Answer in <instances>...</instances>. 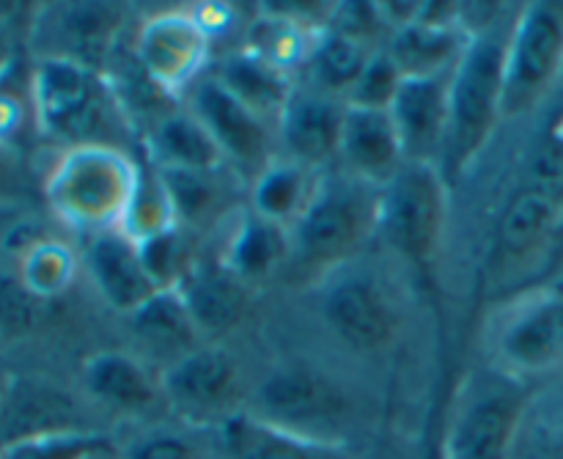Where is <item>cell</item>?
Masks as SVG:
<instances>
[{"instance_id": "cell-16", "label": "cell", "mask_w": 563, "mask_h": 459, "mask_svg": "<svg viewBox=\"0 0 563 459\" xmlns=\"http://www.w3.org/2000/svg\"><path fill=\"white\" fill-rule=\"evenodd\" d=\"M121 25L124 14L115 3H47L33 11L27 42L36 58H66L102 69L113 58Z\"/></svg>"}, {"instance_id": "cell-14", "label": "cell", "mask_w": 563, "mask_h": 459, "mask_svg": "<svg viewBox=\"0 0 563 459\" xmlns=\"http://www.w3.org/2000/svg\"><path fill=\"white\" fill-rule=\"evenodd\" d=\"M495 369L531 380L563 361V297L533 292L500 314L489 336Z\"/></svg>"}, {"instance_id": "cell-39", "label": "cell", "mask_w": 563, "mask_h": 459, "mask_svg": "<svg viewBox=\"0 0 563 459\" xmlns=\"http://www.w3.org/2000/svg\"><path fill=\"white\" fill-rule=\"evenodd\" d=\"M110 438L113 435H55V438L25 440L0 451L3 459H82Z\"/></svg>"}, {"instance_id": "cell-31", "label": "cell", "mask_w": 563, "mask_h": 459, "mask_svg": "<svg viewBox=\"0 0 563 459\" xmlns=\"http://www.w3.org/2000/svg\"><path fill=\"white\" fill-rule=\"evenodd\" d=\"M14 273L42 300L55 303L75 286L82 273L80 251L58 237H31L16 251Z\"/></svg>"}, {"instance_id": "cell-4", "label": "cell", "mask_w": 563, "mask_h": 459, "mask_svg": "<svg viewBox=\"0 0 563 459\" xmlns=\"http://www.w3.org/2000/svg\"><path fill=\"white\" fill-rule=\"evenodd\" d=\"M509 28L473 36L451 72L449 130L440 160L445 179L465 174L487 149L495 127L504 121V61Z\"/></svg>"}, {"instance_id": "cell-33", "label": "cell", "mask_w": 563, "mask_h": 459, "mask_svg": "<svg viewBox=\"0 0 563 459\" xmlns=\"http://www.w3.org/2000/svg\"><path fill=\"white\" fill-rule=\"evenodd\" d=\"M374 50L377 47H368L366 42H357V39L324 25L317 33V39H313L311 58H308L302 75H306V83H311V86L322 88V91L333 94V97L346 99L357 77H361V72L366 69Z\"/></svg>"}, {"instance_id": "cell-25", "label": "cell", "mask_w": 563, "mask_h": 459, "mask_svg": "<svg viewBox=\"0 0 563 459\" xmlns=\"http://www.w3.org/2000/svg\"><path fill=\"white\" fill-rule=\"evenodd\" d=\"M214 77L234 94L236 99L247 105L251 110H256L262 119H267L269 124H278L280 113H284L286 102H289L291 91L297 86V77H291L289 72L278 69L269 61L258 58L251 50L236 47L231 53L220 55L212 64Z\"/></svg>"}, {"instance_id": "cell-42", "label": "cell", "mask_w": 563, "mask_h": 459, "mask_svg": "<svg viewBox=\"0 0 563 459\" xmlns=\"http://www.w3.org/2000/svg\"><path fill=\"white\" fill-rule=\"evenodd\" d=\"M25 226V212L16 207H0V245H9Z\"/></svg>"}, {"instance_id": "cell-13", "label": "cell", "mask_w": 563, "mask_h": 459, "mask_svg": "<svg viewBox=\"0 0 563 459\" xmlns=\"http://www.w3.org/2000/svg\"><path fill=\"white\" fill-rule=\"evenodd\" d=\"M80 394L99 416L110 418V429L168 418L159 385V369L124 350H99L82 361Z\"/></svg>"}, {"instance_id": "cell-38", "label": "cell", "mask_w": 563, "mask_h": 459, "mask_svg": "<svg viewBox=\"0 0 563 459\" xmlns=\"http://www.w3.org/2000/svg\"><path fill=\"white\" fill-rule=\"evenodd\" d=\"M14 69L0 77V146L20 149L22 135L27 127L36 124V119L31 102V75L25 83H16Z\"/></svg>"}, {"instance_id": "cell-5", "label": "cell", "mask_w": 563, "mask_h": 459, "mask_svg": "<svg viewBox=\"0 0 563 459\" xmlns=\"http://www.w3.org/2000/svg\"><path fill=\"white\" fill-rule=\"evenodd\" d=\"M379 187L330 168L319 179L306 212L291 226V262L302 270L335 273L377 237Z\"/></svg>"}, {"instance_id": "cell-29", "label": "cell", "mask_w": 563, "mask_h": 459, "mask_svg": "<svg viewBox=\"0 0 563 459\" xmlns=\"http://www.w3.org/2000/svg\"><path fill=\"white\" fill-rule=\"evenodd\" d=\"M471 39L460 28H432L423 22L394 31L385 50L399 66L401 77H449L460 64Z\"/></svg>"}, {"instance_id": "cell-6", "label": "cell", "mask_w": 563, "mask_h": 459, "mask_svg": "<svg viewBox=\"0 0 563 459\" xmlns=\"http://www.w3.org/2000/svg\"><path fill=\"white\" fill-rule=\"evenodd\" d=\"M531 413V385L489 369L473 374L456 394L440 459H515Z\"/></svg>"}, {"instance_id": "cell-8", "label": "cell", "mask_w": 563, "mask_h": 459, "mask_svg": "<svg viewBox=\"0 0 563 459\" xmlns=\"http://www.w3.org/2000/svg\"><path fill=\"white\" fill-rule=\"evenodd\" d=\"M449 220V179L434 163H405L379 187L377 237L390 253L423 267L440 251Z\"/></svg>"}, {"instance_id": "cell-27", "label": "cell", "mask_w": 563, "mask_h": 459, "mask_svg": "<svg viewBox=\"0 0 563 459\" xmlns=\"http://www.w3.org/2000/svg\"><path fill=\"white\" fill-rule=\"evenodd\" d=\"M126 319H130L132 339L146 347L148 356L165 361L163 369L196 347L207 345L176 289H159Z\"/></svg>"}, {"instance_id": "cell-11", "label": "cell", "mask_w": 563, "mask_h": 459, "mask_svg": "<svg viewBox=\"0 0 563 459\" xmlns=\"http://www.w3.org/2000/svg\"><path fill=\"white\" fill-rule=\"evenodd\" d=\"M55 435H113L86 396L47 378L11 374L0 400V449Z\"/></svg>"}, {"instance_id": "cell-40", "label": "cell", "mask_w": 563, "mask_h": 459, "mask_svg": "<svg viewBox=\"0 0 563 459\" xmlns=\"http://www.w3.org/2000/svg\"><path fill=\"white\" fill-rule=\"evenodd\" d=\"M31 198V174L20 149L0 146V207L22 209Z\"/></svg>"}, {"instance_id": "cell-46", "label": "cell", "mask_w": 563, "mask_h": 459, "mask_svg": "<svg viewBox=\"0 0 563 459\" xmlns=\"http://www.w3.org/2000/svg\"><path fill=\"white\" fill-rule=\"evenodd\" d=\"M0 459H3V451H0Z\"/></svg>"}, {"instance_id": "cell-20", "label": "cell", "mask_w": 563, "mask_h": 459, "mask_svg": "<svg viewBox=\"0 0 563 459\" xmlns=\"http://www.w3.org/2000/svg\"><path fill=\"white\" fill-rule=\"evenodd\" d=\"M405 163L399 132L388 110L346 102L335 168L352 179L383 187Z\"/></svg>"}, {"instance_id": "cell-23", "label": "cell", "mask_w": 563, "mask_h": 459, "mask_svg": "<svg viewBox=\"0 0 563 459\" xmlns=\"http://www.w3.org/2000/svg\"><path fill=\"white\" fill-rule=\"evenodd\" d=\"M143 146L152 160V168L157 171H201V174L231 171L214 138L185 105L163 116L143 135Z\"/></svg>"}, {"instance_id": "cell-26", "label": "cell", "mask_w": 563, "mask_h": 459, "mask_svg": "<svg viewBox=\"0 0 563 459\" xmlns=\"http://www.w3.org/2000/svg\"><path fill=\"white\" fill-rule=\"evenodd\" d=\"M319 179H322L319 171L306 168V165L278 154L247 182L245 207L256 218L291 231V226L300 220L308 201L317 193Z\"/></svg>"}, {"instance_id": "cell-28", "label": "cell", "mask_w": 563, "mask_h": 459, "mask_svg": "<svg viewBox=\"0 0 563 459\" xmlns=\"http://www.w3.org/2000/svg\"><path fill=\"white\" fill-rule=\"evenodd\" d=\"M322 28H308L278 9V3H264L258 14L247 20L240 47L251 50L258 58L269 61L278 69L289 72L300 80V72H306L311 58L313 39Z\"/></svg>"}, {"instance_id": "cell-15", "label": "cell", "mask_w": 563, "mask_h": 459, "mask_svg": "<svg viewBox=\"0 0 563 459\" xmlns=\"http://www.w3.org/2000/svg\"><path fill=\"white\" fill-rule=\"evenodd\" d=\"M181 105L207 127L223 157L229 160L231 171H240L245 182H251L269 160L278 157L275 127L236 99L212 72L192 86Z\"/></svg>"}, {"instance_id": "cell-35", "label": "cell", "mask_w": 563, "mask_h": 459, "mask_svg": "<svg viewBox=\"0 0 563 459\" xmlns=\"http://www.w3.org/2000/svg\"><path fill=\"white\" fill-rule=\"evenodd\" d=\"M49 303L33 295L14 270L0 273V336L5 339H22L36 334L44 325Z\"/></svg>"}, {"instance_id": "cell-18", "label": "cell", "mask_w": 563, "mask_h": 459, "mask_svg": "<svg viewBox=\"0 0 563 459\" xmlns=\"http://www.w3.org/2000/svg\"><path fill=\"white\" fill-rule=\"evenodd\" d=\"M80 259L82 273L91 281L99 300L121 317L135 314L148 297L159 292L143 264L137 245L121 229L88 237Z\"/></svg>"}, {"instance_id": "cell-21", "label": "cell", "mask_w": 563, "mask_h": 459, "mask_svg": "<svg viewBox=\"0 0 563 459\" xmlns=\"http://www.w3.org/2000/svg\"><path fill=\"white\" fill-rule=\"evenodd\" d=\"M176 292L185 300L201 339L223 341L247 317L253 289L225 264L212 259V262H192Z\"/></svg>"}, {"instance_id": "cell-32", "label": "cell", "mask_w": 563, "mask_h": 459, "mask_svg": "<svg viewBox=\"0 0 563 459\" xmlns=\"http://www.w3.org/2000/svg\"><path fill=\"white\" fill-rule=\"evenodd\" d=\"M113 440L119 459H212L218 455L212 433L187 427L176 418L137 424L126 435H113Z\"/></svg>"}, {"instance_id": "cell-1", "label": "cell", "mask_w": 563, "mask_h": 459, "mask_svg": "<svg viewBox=\"0 0 563 459\" xmlns=\"http://www.w3.org/2000/svg\"><path fill=\"white\" fill-rule=\"evenodd\" d=\"M146 171L130 149L108 143L60 149L42 182V198L58 223L75 234L97 237L121 229Z\"/></svg>"}, {"instance_id": "cell-2", "label": "cell", "mask_w": 563, "mask_h": 459, "mask_svg": "<svg viewBox=\"0 0 563 459\" xmlns=\"http://www.w3.org/2000/svg\"><path fill=\"white\" fill-rule=\"evenodd\" d=\"M245 416L297 438L355 451L363 427L355 391L311 363H280L251 383Z\"/></svg>"}, {"instance_id": "cell-37", "label": "cell", "mask_w": 563, "mask_h": 459, "mask_svg": "<svg viewBox=\"0 0 563 459\" xmlns=\"http://www.w3.org/2000/svg\"><path fill=\"white\" fill-rule=\"evenodd\" d=\"M401 80H405V77H401L399 66L394 64V58L388 55V50L379 47V50H374V55L368 58L366 69L361 72L357 83L352 86L346 102L363 105V108L388 110L390 102H394L396 91H399Z\"/></svg>"}, {"instance_id": "cell-34", "label": "cell", "mask_w": 563, "mask_h": 459, "mask_svg": "<svg viewBox=\"0 0 563 459\" xmlns=\"http://www.w3.org/2000/svg\"><path fill=\"white\" fill-rule=\"evenodd\" d=\"M159 185L168 196L170 209L176 215V223L181 229H196V226L209 223L218 215H225V182L229 171L218 174H201V171H157Z\"/></svg>"}, {"instance_id": "cell-10", "label": "cell", "mask_w": 563, "mask_h": 459, "mask_svg": "<svg viewBox=\"0 0 563 459\" xmlns=\"http://www.w3.org/2000/svg\"><path fill=\"white\" fill-rule=\"evenodd\" d=\"M132 61L154 88L185 102L214 64V42L190 9H165L146 17L132 39Z\"/></svg>"}, {"instance_id": "cell-17", "label": "cell", "mask_w": 563, "mask_h": 459, "mask_svg": "<svg viewBox=\"0 0 563 459\" xmlns=\"http://www.w3.org/2000/svg\"><path fill=\"white\" fill-rule=\"evenodd\" d=\"M344 108L346 99L333 97L311 83L297 80L284 113L275 124L280 157L295 160L319 174L335 168Z\"/></svg>"}, {"instance_id": "cell-9", "label": "cell", "mask_w": 563, "mask_h": 459, "mask_svg": "<svg viewBox=\"0 0 563 459\" xmlns=\"http://www.w3.org/2000/svg\"><path fill=\"white\" fill-rule=\"evenodd\" d=\"M563 75V3L537 0L511 20L504 61V119L544 102Z\"/></svg>"}, {"instance_id": "cell-12", "label": "cell", "mask_w": 563, "mask_h": 459, "mask_svg": "<svg viewBox=\"0 0 563 459\" xmlns=\"http://www.w3.org/2000/svg\"><path fill=\"white\" fill-rule=\"evenodd\" d=\"M319 295L324 328L355 356H379L396 341L401 328L399 306L385 286L366 273H330Z\"/></svg>"}, {"instance_id": "cell-3", "label": "cell", "mask_w": 563, "mask_h": 459, "mask_svg": "<svg viewBox=\"0 0 563 459\" xmlns=\"http://www.w3.org/2000/svg\"><path fill=\"white\" fill-rule=\"evenodd\" d=\"M31 102L36 130L69 146L108 143L121 146V132H132L102 69L66 58H36L31 69Z\"/></svg>"}, {"instance_id": "cell-7", "label": "cell", "mask_w": 563, "mask_h": 459, "mask_svg": "<svg viewBox=\"0 0 563 459\" xmlns=\"http://www.w3.org/2000/svg\"><path fill=\"white\" fill-rule=\"evenodd\" d=\"M159 385L168 418L212 435L245 413L251 394L245 369L220 341H207L159 369Z\"/></svg>"}, {"instance_id": "cell-36", "label": "cell", "mask_w": 563, "mask_h": 459, "mask_svg": "<svg viewBox=\"0 0 563 459\" xmlns=\"http://www.w3.org/2000/svg\"><path fill=\"white\" fill-rule=\"evenodd\" d=\"M135 245L141 251L143 264H146L148 275L157 284V289H176L181 284V278L187 275V270L192 267V262H196L190 256V248H187V237L181 226L163 231L157 237H148L143 242H135Z\"/></svg>"}, {"instance_id": "cell-19", "label": "cell", "mask_w": 563, "mask_h": 459, "mask_svg": "<svg viewBox=\"0 0 563 459\" xmlns=\"http://www.w3.org/2000/svg\"><path fill=\"white\" fill-rule=\"evenodd\" d=\"M451 77V75H449ZM449 77H405L388 113L407 163L440 165L449 130Z\"/></svg>"}, {"instance_id": "cell-41", "label": "cell", "mask_w": 563, "mask_h": 459, "mask_svg": "<svg viewBox=\"0 0 563 459\" xmlns=\"http://www.w3.org/2000/svg\"><path fill=\"white\" fill-rule=\"evenodd\" d=\"M16 66V17H9V6L0 3V77Z\"/></svg>"}, {"instance_id": "cell-24", "label": "cell", "mask_w": 563, "mask_h": 459, "mask_svg": "<svg viewBox=\"0 0 563 459\" xmlns=\"http://www.w3.org/2000/svg\"><path fill=\"white\" fill-rule=\"evenodd\" d=\"M214 449L223 459H357L355 449L297 438L245 413L214 433Z\"/></svg>"}, {"instance_id": "cell-22", "label": "cell", "mask_w": 563, "mask_h": 459, "mask_svg": "<svg viewBox=\"0 0 563 459\" xmlns=\"http://www.w3.org/2000/svg\"><path fill=\"white\" fill-rule=\"evenodd\" d=\"M218 262L253 289L291 262L289 229L256 218L251 209L240 207V212H234V220H231Z\"/></svg>"}, {"instance_id": "cell-44", "label": "cell", "mask_w": 563, "mask_h": 459, "mask_svg": "<svg viewBox=\"0 0 563 459\" xmlns=\"http://www.w3.org/2000/svg\"><path fill=\"white\" fill-rule=\"evenodd\" d=\"M9 380H11V374L5 372V369H0V400H3V394H5V385H9Z\"/></svg>"}, {"instance_id": "cell-30", "label": "cell", "mask_w": 563, "mask_h": 459, "mask_svg": "<svg viewBox=\"0 0 563 459\" xmlns=\"http://www.w3.org/2000/svg\"><path fill=\"white\" fill-rule=\"evenodd\" d=\"M563 207L550 187H528L509 204L498 223V242L509 256H528L559 234Z\"/></svg>"}, {"instance_id": "cell-45", "label": "cell", "mask_w": 563, "mask_h": 459, "mask_svg": "<svg viewBox=\"0 0 563 459\" xmlns=\"http://www.w3.org/2000/svg\"><path fill=\"white\" fill-rule=\"evenodd\" d=\"M212 459H223V457H220V455H214V457H212Z\"/></svg>"}, {"instance_id": "cell-43", "label": "cell", "mask_w": 563, "mask_h": 459, "mask_svg": "<svg viewBox=\"0 0 563 459\" xmlns=\"http://www.w3.org/2000/svg\"><path fill=\"white\" fill-rule=\"evenodd\" d=\"M82 459H119V455H115V440L113 438L104 440V444H99L97 449L88 451Z\"/></svg>"}]
</instances>
